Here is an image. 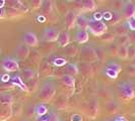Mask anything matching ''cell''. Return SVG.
<instances>
[{"label": "cell", "mask_w": 135, "mask_h": 121, "mask_svg": "<svg viewBox=\"0 0 135 121\" xmlns=\"http://www.w3.org/2000/svg\"><path fill=\"white\" fill-rule=\"evenodd\" d=\"M88 30L90 34L95 36H102L104 34L107 32L108 26L107 24L102 21V20H97L95 18H89L88 19Z\"/></svg>", "instance_id": "6da1fadb"}, {"label": "cell", "mask_w": 135, "mask_h": 121, "mask_svg": "<svg viewBox=\"0 0 135 121\" xmlns=\"http://www.w3.org/2000/svg\"><path fill=\"white\" fill-rule=\"evenodd\" d=\"M55 94H56V87H55V85L53 83H51V82H46L43 85L42 89H41L39 98L43 102H50L54 98Z\"/></svg>", "instance_id": "7a4b0ae2"}, {"label": "cell", "mask_w": 135, "mask_h": 121, "mask_svg": "<svg viewBox=\"0 0 135 121\" xmlns=\"http://www.w3.org/2000/svg\"><path fill=\"white\" fill-rule=\"evenodd\" d=\"M120 93L123 98H125L126 100H131L133 99L135 96V91L133 89V86L129 83V82H122L121 84L118 86Z\"/></svg>", "instance_id": "3957f363"}, {"label": "cell", "mask_w": 135, "mask_h": 121, "mask_svg": "<svg viewBox=\"0 0 135 121\" xmlns=\"http://www.w3.org/2000/svg\"><path fill=\"white\" fill-rule=\"evenodd\" d=\"M1 67L5 72L11 73V72H16L20 70V64L13 58H5L1 62Z\"/></svg>", "instance_id": "277c9868"}, {"label": "cell", "mask_w": 135, "mask_h": 121, "mask_svg": "<svg viewBox=\"0 0 135 121\" xmlns=\"http://www.w3.org/2000/svg\"><path fill=\"white\" fill-rule=\"evenodd\" d=\"M60 34V31L55 27H48L44 30L43 34V40L48 42H54L57 41L58 36Z\"/></svg>", "instance_id": "5b68a950"}, {"label": "cell", "mask_w": 135, "mask_h": 121, "mask_svg": "<svg viewBox=\"0 0 135 121\" xmlns=\"http://www.w3.org/2000/svg\"><path fill=\"white\" fill-rule=\"evenodd\" d=\"M22 40L25 42V45H27L30 47H35L38 46L39 43V38L37 36V34L33 31H27L22 35Z\"/></svg>", "instance_id": "8992f818"}, {"label": "cell", "mask_w": 135, "mask_h": 121, "mask_svg": "<svg viewBox=\"0 0 135 121\" xmlns=\"http://www.w3.org/2000/svg\"><path fill=\"white\" fill-rule=\"evenodd\" d=\"M121 13L127 19L132 16H135V4L133 2H129V1L125 2L121 10Z\"/></svg>", "instance_id": "52a82bcc"}, {"label": "cell", "mask_w": 135, "mask_h": 121, "mask_svg": "<svg viewBox=\"0 0 135 121\" xmlns=\"http://www.w3.org/2000/svg\"><path fill=\"white\" fill-rule=\"evenodd\" d=\"M30 54V47L27 45H20L15 50V56L20 60H26Z\"/></svg>", "instance_id": "ba28073f"}, {"label": "cell", "mask_w": 135, "mask_h": 121, "mask_svg": "<svg viewBox=\"0 0 135 121\" xmlns=\"http://www.w3.org/2000/svg\"><path fill=\"white\" fill-rule=\"evenodd\" d=\"M81 54H82V58L85 62H93L94 60L97 59V53L94 48H91L90 47H84L82 51H81Z\"/></svg>", "instance_id": "9c48e42d"}, {"label": "cell", "mask_w": 135, "mask_h": 121, "mask_svg": "<svg viewBox=\"0 0 135 121\" xmlns=\"http://www.w3.org/2000/svg\"><path fill=\"white\" fill-rule=\"evenodd\" d=\"M76 16H77V14L75 13L73 10H70L65 14V24H66L67 29H72L75 26Z\"/></svg>", "instance_id": "30bf717a"}, {"label": "cell", "mask_w": 135, "mask_h": 121, "mask_svg": "<svg viewBox=\"0 0 135 121\" xmlns=\"http://www.w3.org/2000/svg\"><path fill=\"white\" fill-rule=\"evenodd\" d=\"M88 40H89V35L86 29H78V31L75 34V40L80 45L88 42Z\"/></svg>", "instance_id": "8fae6325"}, {"label": "cell", "mask_w": 135, "mask_h": 121, "mask_svg": "<svg viewBox=\"0 0 135 121\" xmlns=\"http://www.w3.org/2000/svg\"><path fill=\"white\" fill-rule=\"evenodd\" d=\"M75 25L79 29H88V18L83 14H77Z\"/></svg>", "instance_id": "7c38bea8"}, {"label": "cell", "mask_w": 135, "mask_h": 121, "mask_svg": "<svg viewBox=\"0 0 135 121\" xmlns=\"http://www.w3.org/2000/svg\"><path fill=\"white\" fill-rule=\"evenodd\" d=\"M70 34L67 31H63V32H60L59 36H58V45L59 47H66L70 43Z\"/></svg>", "instance_id": "4fadbf2b"}, {"label": "cell", "mask_w": 135, "mask_h": 121, "mask_svg": "<svg viewBox=\"0 0 135 121\" xmlns=\"http://www.w3.org/2000/svg\"><path fill=\"white\" fill-rule=\"evenodd\" d=\"M81 7L86 12H93L97 9L95 0H81Z\"/></svg>", "instance_id": "5bb4252c"}, {"label": "cell", "mask_w": 135, "mask_h": 121, "mask_svg": "<svg viewBox=\"0 0 135 121\" xmlns=\"http://www.w3.org/2000/svg\"><path fill=\"white\" fill-rule=\"evenodd\" d=\"M49 112V109H48L47 105L45 103H39L35 106V114H36V118L41 117L43 115L47 114Z\"/></svg>", "instance_id": "9a60e30c"}, {"label": "cell", "mask_w": 135, "mask_h": 121, "mask_svg": "<svg viewBox=\"0 0 135 121\" xmlns=\"http://www.w3.org/2000/svg\"><path fill=\"white\" fill-rule=\"evenodd\" d=\"M36 120L37 121H59V118H58V115L56 114V112H55L54 110H52V111H49L47 114L36 118Z\"/></svg>", "instance_id": "2e32d148"}, {"label": "cell", "mask_w": 135, "mask_h": 121, "mask_svg": "<svg viewBox=\"0 0 135 121\" xmlns=\"http://www.w3.org/2000/svg\"><path fill=\"white\" fill-rule=\"evenodd\" d=\"M10 81H11L12 85H16V86H18L21 90H23V91H26V92H27V91H28V88H27V86L25 84V83H23V81H22V79H21V77H20V76H18V75L11 77V78H10Z\"/></svg>", "instance_id": "e0dca14e"}, {"label": "cell", "mask_w": 135, "mask_h": 121, "mask_svg": "<svg viewBox=\"0 0 135 121\" xmlns=\"http://www.w3.org/2000/svg\"><path fill=\"white\" fill-rule=\"evenodd\" d=\"M61 82L63 83L64 86H66L68 88H74L75 85V78L71 75H64L62 78H61Z\"/></svg>", "instance_id": "ac0fdd59"}, {"label": "cell", "mask_w": 135, "mask_h": 121, "mask_svg": "<svg viewBox=\"0 0 135 121\" xmlns=\"http://www.w3.org/2000/svg\"><path fill=\"white\" fill-rule=\"evenodd\" d=\"M41 8L44 13L50 14L53 11V2L51 0H43V3L41 5Z\"/></svg>", "instance_id": "d6986e66"}, {"label": "cell", "mask_w": 135, "mask_h": 121, "mask_svg": "<svg viewBox=\"0 0 135 121\" xmlns=\"http://www.w3.org/2000/svg\"><path fill=\"white\" fill-rule=\"evenodd\" d=\"M117 56L122 60L128 59V46H118Z\"/></svg>", "instance_id": "ffe728a7"}, {"label": "cell", "mask_w": 135, "mask_h": 121, "mask_svg": "<svg viewBox=\"0 0 135 121\" xmlns=\"http://www.w3.org/2000/svg\"><path fill=\"white\" fill-rule=\"evenodd\" d=\"M98 102L97 101H91L90 104H89V109H88V115H89V118H95V116L98 114Z\"/></svg>", "instance_id": "44dd1931"}, {"label": "cell", "mask_w": 135, "mask_h": 121, "mask_svg": "<svg viewBox=\"0 0 135 121\" xmlns=\"http://www.w3.org/2000/svg\"><path fill=\"white\" fill-rule=\"evenodd\" d=\"M65 71L68 75H71V76H77L78 73H79V69H78V66L75 65V64H68L66 68H65Z\"/></svg>", "instance_id": "7402d4cb"}, {"label": "cell", "mask_w": 135, "mask_h": 121, "mask_svg": "<svg viewBox=\"0 0 135 121\" xmlns=\"http://www.w3.org/2000/svg\"><path fill=\"white\" fill-rule=\"evenodd\" d=\"M129 34L128 27L126 25V23H125V24H120V25H118V26L115 28V34L117 36L126 35V34Z\"/></svg>", "instance_id": "603a6c76"}, {"label": "cell", "mask_w": 135, "mask_h": 121, "mask_svg": "<svg viewBox=\"0 0 135 121\" xmlns=\"http://www.w3.org/2000/svg\"><path fill=\"white\" fill-rule=\"evenodd\" d=\"M107 69H110V70H113V71H116L118 73H120L122 71V66L118 63H115V62H110L108 63V65L106 66Z\"/></svg>", "instance_id": "cb8c5ba5"}, {"label": "cell", "mask_w": 135, "mask_h": 121, "mask_svg": "<svg viewBox=\"0 0 135 121\" xmlns=\"http://www.w3.org/2000/svg\"><path fill=\"white\" fill-rule=\"evenodd\" d=\"M128 45H129L128 34L118 36V46H128Z\"/></svg>", "instance_id": "d4e9b609"}, {"label": "cell", "mask_w": 135, "mask_h": 121, "mask_svg": "<svg viewBox=\"0 0 135 121\" xmlns=\"http://www.w3.org/2000/svg\"><path fill=\"white\" fill-rule=\"evenodd\" d=\"M105 74L107 75V77L111 78V79H117L119 73L116 72V71H113V70H110V69H107L105 68Z\"/></svg>", "instance_id": "484cf974"}, {"label": "cell", "mask_w": 135, "mask_h": 121, "mask_svg": "<svg viewBox=\"0 0 135 121\" xmlns=\"http://www.w3.org/2000/svg\"><path fill=\"white\" fill-rule=\"evenodd\" d=\"M126 25L128 27V29L132 30V31H135V16H132V17L127 19Z\"/></svg>", "instance_id": "4316f807"}, {"label": "cell", "mask_w": 135, "mask_h": 121, "mask_svg": "<svg viewBox=\"0 0 135 121\" xmlns=\"http://www.w3.org/2000/svg\"><path fill=\"white\" fill-rule=\"evenodd\" d=\"M120 12H113V17H112V19H111V24H113V25H116V24H119V22H120V20H121V16H120Z\"/></svg>", "instance_id": "83f0119b"}, {"label": "cell", "mask_w": 135, "mask_h": 121, "mask_svg": "<svg viewBox=\"0 0 135 121\" xmlns=\"http://www.w3.org/2000/svg\"><path fill=\"white\" fill-rule=\"evenodd\" d=\"M123 5H124V2L122 0H115L114 4H113V8H114V10H115L116 12H119V11L122 10Z\"/></svg>", "instance_id": "f1b7e54d"}, {"label": "cell", "mask_w": 135, "mask_h": 121, "mask_svg": "<svg viewBox=\"0 0 135 121\" xmlns=\"http://www.w3.org/2000/svg\"><path fill=\"white\" fill-rule=\"evenodd\" d=\"M22 77H23L25 79L31 80V79L34 77V71L31 70V69H25L23 72H22Z\"/></svg>", "instance_id": "f546056e"}, {"label": "cell", "mask_w": 135, "mask_h": 121, "mask_svg": "<svg viewBox=\"0 0 135 121\" xmlns=\"http://www.w3.org/2000/svg\"><path fill=\"white\" fill-rule=\"evenodd\" d=\"M66 64H67V60L65 59H63V58H57V59L54 60V65L56 67H62V66H64Z\"/></svg>", "instance_id": "4dcf8cb0"}, {"label": "cell", "mask_w": 135, "mask_h": 121, "mask_svg": "<svg viewBox=\"0 0 135 121\" xmlns=\"http://www.w3.org/2000/svg\"><path fill=\"white\" fill-rule=\"evenodd\" d=\"M102 40H104V41H108V42H111V41H113V40H115V36L113 35V34H104L102 35Z\"/></svg>", "instance_id": "1f68e13d"}, {"label": "cell", "mask_w": 135, "mask_h": 121, "mask_svg": "<svg viewBox=\"0 0 135 121\" xmlns=\"http://www.w3.org/2000/svg\"><path fill=\"white\" fill-rule=\"evenodd\" d=\"M128 58L131 60L135 58V47L132 45H128Z\"/></svg>", "instance_id": "d6a6232c"}, {"label": "cell", "mask_w": 135, "mask_h": 121, "mask_svg": "<svg viewBox=\"0 0 135 121\" xmlns=\"http://www.w3.org/2000/svg\"><path fill=\"white\" fill-rule=\"evenodd\" d=\"M31 3H32V6L33 8L37 9V8H40L42 3H43V0H31Z\"/></svg>", "instance_id": "836d02e7"}, {"label": "cell", "mask_w": 135, "mask_h": 121, "mask_svg": "<svg viewBox=\"0 0 135 121\" xmlns=\"http://www.w3.org/2000/svg\"><path fill=\"white\" fill-rule=\"evenodd\" d=\"M129 37V45H132L135 47V31H131L130 34H128Z\"/></svg>", "instance_id": "e575fe53"}, {"label": "cell", "mask_w": 135, "mask_h": 121, "mask_svg": "<svg viewBox=\"0 0 135 121\" xmlns=\"http://www.w3.org/2000/svg\"><path fill=\"white\" fill-rule=\"evenodd\" d=\"M112 17H113V12H111V11H105V12L103 13V18L105 20L111 21Z\"/></svg>", "instance_id": "d590c367"}, {"label": "cell", "mask_w": 135, "mask_h": 121, "mask_svg": "<svg viewBox=\"0 0 135 121\" xmlns=\"http://www.w3.org/2000/svg\"><path fill=\"white\" fill-rule=\"evenodd\" d=\"M71 121H82V117L79 114H72V116H71Z\"/></svg>", "instance_id": "8d00e7d4"}, {"label": "cell", "mask_w": 135, "mask_h": 121, "mask_svg": "<svg viewBox=\"0 0 135 121\" xmlns=\"http://www.w3.org/2000/svg\"><path fill=\"white\" fill-rule=\"evenodd\" d=\"M114 121H127V120H126V119H125L123 116H119V117H117Z\"/></svg>", "instance_id": "74e56055"}, {"label": "cell", "mask_w": 135, "mask_h": 121, "mask_svg": "<svg viewBox=\"0 0 135 121\" xmlns=\"http://www.w3.org/2000/svg\"><path fill=\"white\" fill-rule=\"evenodd\" d=\"M132 65H133V66L135 67V58L133 59V60H132Z\"/></svg>", "instance_id": "f35d334b"}, {"label": "cell", "mask_w": 135, "mask_h": 121, "mask_svg": "<svg viewBox=\"0 0 135 121\" xmlns=\"http://www.w3.org/2000/svg\"><path fill=\"white\" fill-rule=\"evenodd\" d=\"M129 2H133V1H135V0H128Z\"/></svg>", "instance_id": "ab89813d"}, {"label": "cell", "mask_w": 135, "mask_h": 121, "mask_svg": "<svg viewBox=\"0 0 135 121\" xmlns=\"http://www.w3.org/2000/svg\"><path fill=\"white\" fill-rule=\"evenodd\" d=\"M71 1H77V0H71Z\"/></svg>", "instance_id": "60d3db41"}, {"label": "cell", "mask_w": 135, "mask_h": 121, "mask_svg": "<svg viewBox=\"0 0 135 121\" xmlns=\"http://www.w3.org/2000/svg\"><path fill=\"white\" fill-rule=\"evenodd\" d=\"M21 121H27V120H21Z\"/></svg>", "instance_id": "b9f144b4"}, {"label": "cell", "mask_w": 135, "mask_h": 121, "mask_svg": "<svg viewBox=\"0 0 135 121\" xmlns=\"http://www.w3.org/2000/svg\"><path fill=\"white\" fill-rule=\"evenodd\" d=\"M99 1H103V0H99Z\"/></svg>", "instance_id": "7bdbcfd3"}, {"label": "cell", "mask_w": 135, "mask_h": 121, "mask_svg": "<svg viewBox=\"0 0 135 121\" xmlns=\"http://www.w3.org/2000/svg\"><path fill=\"white\" fill-rule=\"evenodd\" d=\"M0 53H1V50H0Z\"/></svg>", "instance_id": "ee69618b"}]
</instances>
